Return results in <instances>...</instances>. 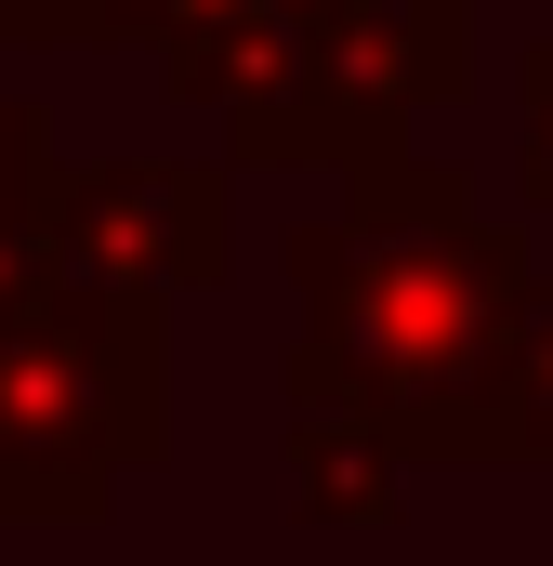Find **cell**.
<instances>
[{"instance_id": "obj_2", "label": "cell", "mask_w": 553, "mask_h": 566, "mask_svg": "<svg viewBox=\"0 0 553 566\" xmlns=\"http://www.w3.org/2000/svg\"><path fill=\"white\" fill-rule=\"evenodd\" d=\"M158 448H171L158 303L0 251V527H93Z\"/></svg>"}, {"instance_id": "obj_9", "label": "cell", "mask_w": 553, "mask_h": 566, "mask_svg": "<svg viewBox=\"0 0 553 566\" xmlns=\"http://www.w3.org/2000/svg\"><path fill=\"white\" fill-rule=\"evenodd\" d=\"M514 185H528V211H553V40L528 53V133H514Z\"/></svg>"}, {"instance_id": "obj_1", "label": "cell", "mask_w": 553, "mask_h": 566, "mask_svg": "<svg viewBox=\"0 0 553 566\" xmlns=\"http://www.w3.org/2000/svg\"><path fill=\"white\" fill-rule=\"evenodd\" d=\"M528 277H541L528 238L488 224L461 171L435 158L343 171V211L290 224V290H303L290 409H343L396 461H488Z\"/></svg>"}, {"instance_id": "obj_5", "label": "cell", "mask_w": 553, "mask_h": 566, "mask_svg": "<svg viewBox=\"0 0 553 566\" xmlns=\"http://www.w3.org/2000/svg\"><path fill=\"white\" fill-rule=\"evenodd\" d=\"M396 474H409V461H396L369 422L290 409V514H303V527H396V514H409Z\"/></svg>"}, {"instance_id": "obj_7", "label": "cell", "mask_w": 553, "mask_h": 566, "mask_svg": "<svg viewBox=\"0 0 553 566\" xmlns=\"http://www.w3.org/2000/svg\"><path fill=\"white\" fill-rule=\"evenodd\" d=\"M40 185H53V133H40V106L0 80V251H27V224H40Z\"/></svg>"}, {"instance_id": "obj_4", "label": "cell", "mask_w": 553, "mask_h": 566, "mask_svg": "<svg viewBox=\"0 0 553 566\" xmlns=\"http://www.w3.org/2000/svg\"><path fill=\"white\" fill-rule=\"evenodd\" d=\"M461 40H474L461 0H330L316 13V53H303V93L264 133V158H330V171L409 158V119H435L474 80Z\"/></svg>"}, {"instance_id": "obj_8", "label": "cell", "mask_w": 553, "mask_h": 566, "mask_svg": "<svg viewBox=\"0 0 553 566\" xmlns=\"http://www.w3.org/2000/svg\"><path fill=\"white\" fill-rule=\"evenodd\" d=\"M171 0H0V40H158Z\"/></svg>"}, {"instance_id": "obj_3", "label": "cell", "mask_w": 553, "mask_h": 566, "mask_svg": "<svg viewBox=\"0 0 553 566\" xmlns=\"http://www.w3.org/2000/svg\"><path fill=\"white\" fill-rule=\"evenodd\" d=\"M27 251L93 290H133V303L225 290L238 277V185L211 158H53Z\"/></svg>"}, {"instance_id": "obj_6", "label": "cell", "mask_w": 553, "mask_h": 566, "mask_svg": "<svg viewBox=\"0 0 553 566\" xmlns=\"http://www.w3.org/2000/svg\"><path fill=\"white\" fill-rule=\"evenodd\" d=\"M488 461H553V277H528V303H514V356H501Z\"/></svg>"}]
</instances>
